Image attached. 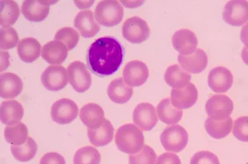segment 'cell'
Segmentation results:
<instances>
[{
    "instance_id": "25",
    "label": "cell",
    "mask_w": 248,
    "mask_h": 164,
    "mask_svg": "<svg viewBox=\"0 0 248 164\" xmlns=\"http://www.w3.org/2000/svg\"><path fill=\"white\" fill-rule=\"evenodd\" d=\"M41 49V44L36 38L26 37L21 40L18 43L17 53L23 62L31 63L35 62L40 57Z\"/></svg>"
},
{
    "instance_id": "12",
    "label": "cell",
    "mask_w": 248,
    "mask_h": 164,
    "mask_svg": "<svg viewBox=\"0 0 248 164\" xmlns=\"http://www.w3.org/2000/svg\"><path fill=\"white\" fill-rule=\"evenodd\" d=\"M134 124L141 131H152L157 124L158 117L155 107L150 103H141L133 111Z\"/></svg>"
},
{
    "instance_id": "34",
    "label": "cell",
    "mask_w": 248,
    "mask_h": 164,
    "mask_svg": "<svg viewBox=\"0 0 248 164\" xmlns=\"http://www.w3.org/2000/svg\"><path fill=\"white\" fill-rule=\"evenodd\" d=\"M156 154L155 151L148 145H144L139 153L130 154L129 164H155Z\"/></svg>"
},
{
    "instance_id": "40",
    "label": "cell",
    "mask_w": 248,
    "mask_h": 164,
    "mask_svg": "<svg viewBox=\"0 0 248 164\" xmlns=\"http://www.w3.org/2000/svg\"><path fill=\"white\" fill-rule=\"evenodd\" d=\"M240 36H241V40L243 44L245 45L247 49H248V23L243 26Z\"/></svg>"
},
{
    "instance_id": "30",
    "label": "cell",
    "mask_w": 248,
    "mask_h": 164,
    "mask_svg": "<svg viewBox=\"0 0 248 164\" xmlns=\"http://www.w3.org/2000/svg\"><path fill=\"white\" fill-rule=\"evenodd\" d=\"M4 137L6 141L10 145H22L29 139V131L23 123L18 122L6 126Z\"/></svg>"
},
{
    "instance_id": "29",
    "label": "cell",
    "mask_w": 248,
    "mask_h": 164,
    "mask_svg": "<svg viewBox=\"0 0 248 164\" xmlns=\"http://www.w3.org/2000/svg\"><path fill=\"white\" fill-rule=\"evenodd\" d=\"M232 125V119L230 117L223 120H215L209 118L204 122L207 133L216 139H223L226 136L229 135Z\"/></svg>"
},
{
    "instance_id": "32",
    "label": "cell",
    "mask_w": 248,
    "mask_h": 164,
    "mask_svg": "<svg viewBox=\"0 0 248 164\" xmlns=\"http://www.w3.org/2000/svg\"><path fill=\"white\" fill-rule=\"evenodd\" d=\"M100 160V153L92 146L79 148L74 156V164H99Z\"/></svg>"
},
{
    "instance_id": "27",
    "label": "cell",
    "mask_w": 248,
    "mask_h": 164,
    "mask_svg": "<svg viewBox=\"0 0 248 164\" xmlns=\"http://www.w3.org/2000/svg\"><path fill=\"white\" fill-rule=\"evenodd\" d=\"M165 82L173 88H182L190 83L191 75L185 71L181 66L172 65L165 72Z\"/></svg>"
},
{
    "instance_id": "2",
    "label": "cell",
    "mask_w": 248,
    "mask_h": 164,
    "mask_svg": "<svg viewBox=\"0 0 248 164\" xmlns=\"http://www.w3.org/2000/svg\"><path fill=\"white\" fill-rule=\"evenodd\" d=\"M144 135L142 131L133 124H126L119 128L115 136L117 147L123 153L135 154L144 147Z\"/></svg>"
},
{
    "instance_id": "19",
    "label": "cell",
    "mask_w": 248,
    "mask_h": 164,
    "mask_svg": "<svg viewBox=\"0 0 248 164\" xmlns=\"http://www.w3.org/2000/svg\"><path fill=\"white\" fill-rule=\"evenodd\" d=\"M23 89L22 80L17 74L5 72L0 77V97L3 99H14Z\"/></svg>"
},
{
    "instance_id": "4",
    "label": "cell",
    "mask_w": 248,
    "mask_h": 164,
    "mask_svg": "<svg viewBox=\"0 0 248 164\" xmlns=\"http://www.w3.org/2000/svg\"><path fill=\"white\" fill-rule=\"evenodd\" d=\"M161 145L164 148L173 153H180L187 146L189 135L181 125L167 126L161 134Z\"/></svg>"
},
{
    "instance_id": "39",
    "label": "cell",
    "mask_w": 248,
    "mask_h": 164,
    "mask_svg": "<svg viewBox=\"0 0 248 164\" xmlns=\"http://www.w3.org/2000/svg\"><path fill=\"white\" fill-rule=\"evenodd\" d=\"M155 164H181V162L175 153H165L158 157Z\"/></svg>"
},
{
    "instance_id": "18",
    "label": "cell",
    "mask_w": 248,
    "mask_h": 164,
    "mask_svg": "<svg viewBox=\"0 0 248 164\" xmlns=\"http://www.w3.org/2000/svg\"><path fill=\"white\" fill-rule=\"evenodd\" d=\"M74 26L81 34L82 37L90 38L95 36L100 30V26L95 21L93 12L83 10L75 17Z\"/></svg>"
},
{
    "instance_id": "41",
    "label": "cell",
    "mask_w": 248,
    "mask_h": 164,
    "mask_svg": "<svg viewBox=\"0 0 248 164\" xmlns=\"http://www.w3.org/2000/svg\"><path fill=\"white\" fill-rule=\"evenodd\" d=\"M242 58H243V63L248 66V49L244 47L242 51Z\"/></svg>"
},
{
    "instance_id": "36",
    "label": "cell",
    "mask_w": 248,
    "mask_h": 164,
    "mask_svg": "<svg viewBox=\"0 0 248 164\" xmlns=\"http://www.w3.org/2000/svg\"><path fill=\"white\" fill-rule=\"evenodd\" d=\"M232 133L239 141L248 142V116H242L235 120Z\"/></svg>"
},
{
    "instance_id": "14",
    "label": "cell",
    "mask_w": 248,
    "mask_h": 164,
    "mask_svg": "<svg viewBox=\"0 0 248 164\" xmlns=\"http://www.w3.org/2000/svg\"><path fill=\"white\" fill-rule=\"evenodd\" d=\"M172 45L181 55L188 56L197 50L198 38L191 30L180 29L172 37Z\"/></svg>"
},
{
    "instance_id": "24",
    "label": "cell",
    "mask_w": 248,
    "mask_h": 164,
    "mask_svg": "<svg viewBox=\"0 0 248 164\" xmlns=\"http://www.w3.org/2000/svg\"><path fill=\"white\" fill-rule=\"evenodd\" d=\"M113 127L111 122L105 119L99 129H88V137L91 144L95 147H103L112 142L113 138Z\"/></svg>"
},
{
    "instance_id": "21",
    "label": "cell",
    "mask_w": 248,
    "mask_h": 164,
    "mask_svg": "<svg viewBox=\"0 0 248 164\" xmlns=\"http://www.w3.org/2000/svg\"><path fill=\"white\" fill-rule=\"evenodd\" d=\"M67 56L66 46L56 40L46 43L42 50V57L52 65H60L64 63Z\"/></svg>"
},
{
    "instance_id": "42",
    "label": "cell",
    "mask_w": 248,
    "mask_h": 164,
    "mask_svg": "<svg viewBox=\"0 0 248 164\" xmlns=\"http://www.w3.org/2000/svg\"></svg>"
},
{
    "instance_id": "31",
    "label": "cell",
    "mask_w": 248,
    "mask_h": 164,
    "mask_svg": "<svg viewBox=\"0 0 248 164\" xmlns=\"http://www.w3.org/2000/svg\"><path fill=\"white\" fill-rule=\"evenodd\" d=\"M37 145L32 138L29 137L25 144L12 145L11 153L17 161L29 162L37 154Z\"/></svg>"
},
{
    "instance_id": "33",
    "label": "cell",
    "mask_w": 248,
    "mask_h": 164,
    "mask_svg": "<svg viewBox=\"0 0 248 164\" xmlns=\"http://www.w3.org/2000/svg\"><path fill=\"white\" fill-rule=\"evenodd\" d=\"M79 35L78 32L69 27L62 28L58 30L55 35V40L65 44L68 50L75 49L79 42Z\"/></svg>"
},
{
    "instance_id": "17",
    "label": "cell",
    "mask_w": 248,
    "mask_h": 164,
    "mask_svg": "<svg viewBox=\"0 0 248 164\" xmlns=\"http://www.w3.org/2000/svg\"><path fill=\"white\" fill-rule=\"evenodd\" d=\"M178 62L185 71L189 73L199 74L205 70L208 65V57L205 51L197 49L194 53L178 56Z\"/></svg>"
},
{
    "instance_id": "37",
    "label": "cell",
    "mask_w": 248,
    "mask_h": 164,
    "mask_svg": "<svg viewBox=\"0 0 248 164\" xmlns=\"http://www.w3.org/2000/svg\"><path fill=\"white\" fill-rule=\"evenodd\" d=\"M190 164H220V163L215 153L209 151H201L193 155Z\"/></svg>"
},
{
    "instance_id": "6",
    "label": "cell",
    "mask_w": 248,
    "mask_h": 164,
    "mask_svg": "<svg viewBox=\"0 0 248 164\" xmlns=\"http://www.w3.org/2000/svg\"><path fill=\"white\" fill-rule=\"evenodd\" d=\"M68 78L71 86L79 93L88 91L92 84V78L86 66L79 61H75L67 67Z\"/></svg>"
},
{
    "instance_id": "15",
    "label": "cell",
    "mask_w": 248,
    "mask_h": 164,
    "mask_svg": "<svg viewBox=\"0 0 248 164\" xmlns=\"http://www.w3.org/2000/svg\"><path fill=\"white\" fill-rule=\"evenodd\" d=\"M208 83L212 91L216 93H224L229 91L233 83L231 71L223 66L212 69L208 77Z\"/></svg>"
},
{
    "instance_id": "26",
    "label": "cell",
    "mask_w": 248,
    "mask_h": 164,
    "mask_svg": "<svg viewBox=\"0 0 248 164\" xmlns=\"http://www.w3.org/2000/svg\"><path fill=\"white\" fill-rule=\"evenodd\" d=\"M156 112L160 120L167 125L177 124L183 115V111L172 105L171 100L168 98L158 104Z\"/></svg>"
},
{
    "instance_id": "13",
    "label": "cell",
    "mask_w": 248,
    "mask_h": 164,
    "mask_svg": "<svg viewBox=\"0 0 248 164\" xmlns=\"http://www.w3.org/2000/svg\"><path fill=\"white\" fill-rule=\"evenodd\" d=\"M197 88L189 83L182 88H173L170 94L172 105L179 110H186L192 107L197 102Z\"/></svg>"
},
{
    "instance_id": "7",
    "label": "cell",
    "mask_w": 248,
    "mask_h": 164,
    "mask_svg": "<svg viewBox=\"0 0 248 164\" xmlns=\"http://www.w3.org/2000/svg\"><path fill=\"white\" fill-rule=\"evenodd\" d=\"M205 109L210 119L223 120L229 118L232 113L233 102L227 96L215 95L207 100Z\"/></svg>"
},
{
    "instance_id": "23",
    "label": "cell",
    "mask_w": 248,
    "mask_h": 164,
    "mask_svg": "<svg viewBox=\"0 0 248 164\" xmlns=\"http://www.w3.org/2000/svg\"><path fill=\"white\" fill-rule=\"evenodd\" d=\"M24 110L23 105L15 99L6 100L1 104L0 119L4 125H14L23 118Z\"/></svg>"
},
{
    "instance_id": "16",
    "label": "cell",
    "mask_w": 248,
    "mask_h": 164,
    "mask_svg": "<svg viewBox=\"0 0 248 164\" xmlns=\"http://www.w3.org/2000/svg\"><path fill=\"white\" fill-rule=\"evenodd\" d=\"M51 3L56 2H50L46 0H27L22 4V13L26 19L32 22H42L49 15Z\"/></svg>"
},
{
    "instance_id": "1",
    "label": "cell",
    "mask_w": 248,
    "mask_h": 164,
    "mask_svg": "<svg viewBox=\"0 0 248 164\" xmlns=\"http://www.w3.org/2000/svg\"><path fill=\"white\" fill-rule=\"evenodd\" d=\"M124 57V49L119 40L103 37L91 44L88 50L87 63L93 73L105 77L119 70Z\"/></svg>"
},
{
    "instance_id": "8",
    "label": "cell",
    "mask_w": 248,
    "mask_h": 164,
    "mask_svg": "<svg viewBox=\"0 0 248 164\" xmlns=\"http://www.w3.org/2000/svg\"><path fill=\"white\" fill-rule=\"evenodd\" d=\"M79 109L70 99L63 98L55 102L51 106V119L59 125H67L77 119Z\"/></svg>"
},
{
    "instance_id": "3",
    "label": "cell",
    "mask_w": 248,
    "mask_h": 164,
    "mask_svg": "<svg viewBox=\"0 0 248 164\" xmlns=\"http://www.w3.org/2000/svg\"><path fill=\"white\" fill-rule=\"evenodd\" d=\"M94 15L99 24L113 27L121 23L124 18V7L115 0L100 1L96 6Z\"/></svg>"
},
{
    "instance_id": "11",
    "label": "cell",
    "mask_w": 248,
    "mask_h": 164,
    "mask_svg": "<svg viewBox=\"0 0 248 164\" xmlns=\"http://www.w3.org/2000/svg\"><path fill=\"white\" fill-rule=\"evenodd\" d=\"M149 77L147 66L141 61H131L125 66L123 71L124 82L130 86L139 87L143 85Z\"/></svg>"
},
{
    "instance_id": "10",
    "label": "cell",
    "mask_w": 248,
    "mask_h": 164,
    "mask_svg": "<svg viewBox=\"0 0 248 164\" xmlns=\"http://www.w3.org/2000/svg\"><path fill=\"white\" fill-rule=\"evenodd\" d=\"M223 18L226 23L240 27L248 21V1H229L223 8Z\"/></svg>"
},
{
    "instance_id": "35",
    "label": "cell",
    "mask_w": 248,
    "mask_h": 164,
    "mask_svg": "<svg viewBox=\"0 0 248 164\" xmlns=\"http://www.w3.org/2000/svg\"><path fill=\"white\" fill-rule=\"evenodd\" d=\"M19 37L14 28L2 29L0 31V47L2 49H12L18 45Z\"/></svg>"
},
{
    "instance_id": "5",
    "label": "cell",
    "mask_w": 248,
    "mask_h": 164,
    "mask_svg": "<svg viewBox=\"0 0 248 164\" xmlns=\"http://www.w3.org/2000/svg\"><path fill=\"white\" fill-rule=\"evenodd\" d=\"M122 33L123 37L129 43L140 44L149 37V26L141 17H129L123 24Z\"/></svg>"
},
{
    "instance_id": "28",
    "label": "cell",
    "mask_w": 248,
    "mask_h": 164,
    "mask_svg": "<svg viewBox=\"0 0 248 164\" xmlns=\"http://www.w3.org/2000/svg\"><path fill=\"white\" fill-rule=\"evenodd\" d=\"M0 10V24L3 29L10 28L14 25L20 15L19 7L17 3L13 0L1 1Z\"/></svg>"
},
{
    "instance_id": "9",
    "label": "cell",
    "mask_w": 248,
    "mask_h": 164,
    "mask_svg": "<svg viewBox=\"0 0 248 164\" xmlns=\"http://www.w3.org/2000/svg\"><path fill=\"white\" fill-rule=\"evenodd\" d=\"M67 70L62 66L52 65L43 71L41 82L43 86L51 91H58L65 87L68 83Z\"/></svg>"
},
{
    "instance_id": "22",
    "label": "cell",
    "mask_w": 248,
    "mask_h": 164,
    "mask_svg": "<svg viewBox=\"0 0 248 164\" xmlns=\"http://www.w3.org/2000/svg\"><path fill=\"white\" fill-rule=\"evenodd\" d=\"M107 93L112 101L116 104H124L133 97V89L123 78H118L110 82Z\"/></svg>"
},
{
    "instance_id": "38",
    "label": "cell",
    "mask_w": 248,
    "mask_h": 164,
    "mask_svg": "<svg viewBox=\"0 0 248 164\" xmlns=\"http://www.w3.org/2000/svg\"><path fill=\"white\" fill-rule=\"evenodd\" d=\"M40 164H65V160L60 153L51 152L43 155Z\"/></svg>"
},
{
    "instance_id": "20",
    "label": "cell",
    "mask_w": 248,
    "mask_h": 164,
    "mask_svg": "<svg viewBox=\"0 0 248 164\" xmlns=\"http://www.w3.org/2000/svg\"><path fill=\"white\" fill-rule=\"evenodd\" d=\"M79 118L88 129L96 130L100 128L105 121V112L99 105L89 103L80 109Z\"/></svg>"
}]
</instances>
